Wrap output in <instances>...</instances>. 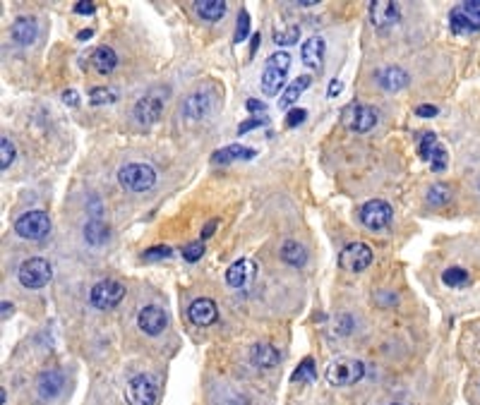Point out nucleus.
Segmentation results:
<instances>
[{
	"instance_id": "f3484780",
	"label": "nucleus",
	"mask_w": 480,
	"mask_h": 405,
	"mask_svg": "<svg viewBox=\"0 0 480 405\" xmlns=\"http://www.w3.org/2000/svg\"><path fill=\"white\" fill-rule=\"evenodd\" d=\"M375 79L384 91H399L408 84V72L399 65H389V67L377 70Z\"/></svg>"
},
{
	"instance_id": "39448f33",
	"label": "nucleus",
	"mask_w": 480,
	"mask_h": 405,
	"mask_svg": "<svg viewBox=\"0 0 480 405\" xmlns=\"http://www.w3.org/2000/svg\"><path fill=\"white\" fill-rule=\"evenodd\" d=\"M125 297V286L116 278H106V281L94 283L89 290V302L97 309H113L120 305V300Z\"/></svg>"
},
{
	"instance_id": "a18cd8bd",
	"label": "nucleus",
	"mask_w": 480,
	"mask_h": 405,
	"mask_svg": "<svg viewBox=\"0 0 480 405\" xmlns=\"http://www.w3.org/2000/svg\"><path fill=\"white\" fill-rule=\"evenodd\" d=\"M94 10H97V5L94 3H77L75 5V12H77V15H94Z\"/></svg>"
},
{
	"instance_id": "5fc2aeb1",
	"label": "nucleus",
	"mask_w": 480,
	"mask_h": 405,
	"mask_svg": "<svg viewBox=\"0 0 480 405\" xmlns=\"http://www.w3.org/2000/svg\"><path fill=\"white\" fill-rule=\"evenodd\" d=\"M394 405H399V403H394Z\"/></svg>"
},
{
	"instance_id": "6e6552de",
	"label": "nucleus",
	"mask_w": 480,
	"mask_h": 405,
	"mask_svg": "<svg viewBox=\"0 0 480 405\" xmlns=\"http://www.w3.org/2000/svg\"><path fill=\"white\" fill-rule=\"evenodd\" d=\"M341 120H344V125L351 132H360L363 135V132H370L377 125V111L365 104H351L341 113Z\"/></svg>"
},
{
	"instance_id": "ea45409f",
	"label": "nucleus",
	"mask_w": 480,
	"mask_h": 405,
	"mask_svg": "<svg viewBox=\"0 0 480 405\" xmlns=\"http://www.w3.org/2000/svg\"><path fill=\"white\" fill-rule=\"evenodd\" d=\"M267 65H274V67H281V70H288L290 67V55L286 50H279V53H271L267 58Z\"/></svg>"
},
{
	"instance_id": "f257e3e1",
	"label": "nucleus",
	"mask_w": 480,
	"mask_h": 405,
	"mask_svg": "<svg viewBox=\"0 0 480 405\" xmlns=\"http://www.w3.org/2000/svg\"><path fill=\"white\" fill-rule=\"evenodd\" d=\"M118 182L128 192H147L156 185V170L149 163H128L125 168H120Z\"/></svg>"
},
{
	"instance_id": "b1692460",
	"label": "nucleus",
	"mask_w": 480,
	"mask_h": 405,
	"mask_svg": "<svg viewBox=\"0 0 480 405\" xmlns=\"http://www.w3.org/2000/svg\"><path fill=\"white\" fill-rule=\"evenodd\" d=\"M92 67L97 70L99 74H111L113 70H116V65H118V55H116V50H113L111 46H99V48H94V53H92Z\"/></svg>"
},
{
	"instance_id": "0eeeda50",
	"label": "nucleus",
	"mask_w": 480,
	"mask_h": 405,
	"mask_svg": "<svg viewBox=\"0 0 480 405\" xmlns=\"http://www.w3.org/2000/svg\"><path fill=\"white\" fill-rule=\"evenodd\" d=\"M360 223L370 231H382L391 223V216H394V209H391L389 201L384 199H370L360 206Z\"/></svg>"
},
{
	"instance_id": "aec40b11",
	"label": "nucleus",
	"mask_w": 480,
	"mask_h": 405,
	"mask_svg": "<svg viewBox=\"0 0 480 405\" xmlns=\"http://www.w3.org/2000/svg\"><path fill=\"white\" fill-rule=\"evenodd\" d=\"M250 362L255 367H260V370H274V367L281 362V355L274 345L257 343V345H252V350H250Z\"/></svg>"
},
{
	"instance_id": "f8f14e48",
	"label": "nucleus",
	"mask_w": 480,
	"mask_h": 405,
	"mask_svg": "<svg viewBox=\"0 0 480 405\" xmlns=\"http://www.w3.org/2000/svg\"><path fill=\"white\" fill-rule=\"evenodd\" d=\"M137 326H140L147 336H159V333H163V328L168 326V316L159 305H147L137 314Z\"/></svg>"
},
{
	"instance_id": "9b49d317",
	"label": "nucleus",
	"mask_w": 480,
	"mask_h": 405,
	"mask_svg": "<svg viewBox=\"0 0 480 405\" xmlns=\"http://www.w3.org/2000/svg\"><path fill=\"white\" fill-rule=\"evenodd\" d=\"M161 113H163V96L156 91L144 94V96L135 104V109H132V116H135L137 123L144 125V128H147V125H154L156 120L161 118Z\"/></svg>"
},
{
	"instance_id": "2f4dec72",
	"label": "nucleus",
	"mask_w": 480,
	"mask_h": 405,
	"mask_svg": "<svg viewBox=\"0 0 480 405\" xmlns=\"http://www.w3.org/2000/svg\"><path fill=\"white\" fill-rule=\"evenodd\" d=\"M449 187L447 185H432L430 189H427V204H432V206H442V204H447L449 201Z\"/></svg>"
},
{
	"instance_id": "20e7f679",
	"label": "nucleus",
	"mask_w": 480,
	"mask_h": 405,
	"mask_svg": "<svg viewBox=\"0 0 480 405\" xmlns=\"http://www.w3.org/2000/svg\"><path fill=\"white\" fill-rule=\"evenodd\" d=\"M365 377V365L360 360H337L327 367L324 379L329 386H351Z\"/></svg>"
},
{
	"instance_id": "423d86ee",
	"label": "nucleus",
	"mask_w": 480,
	"mask_h": 405,
	"mask_svg": "<svg viewBox=\"0 0 480 405\" xmlns=\"http://www.w3.org/2000/svg\"><path fill=\"white\" fill-rule=\"evenodd\" d=\"M15 231L17 235L24 240H43L50 233V218L46 211L34 209V211L22 213V216L15 221Z\"/></svg>"
},
{
	"instance_id": "393cba45",
	"label": "nucleus",
	"mask_w": 480,
	"mask_h": 405,
	"mask_svg": "<svg viewBox=\"0 0 480 405\" xmlns=\"http://www.w3.org/2000/svg\"><path fill=\"white\" fill-rule=\"evenodd\" d=\"M195 12L207 22H217L226 15L224 0H195Z\"/></svg>"
},
{
	"instance_id": "bb28decb",
	"label": "nucleus",
	"mask_w": 480,
	"mask_h": 405,
	"mask_svg": "<svg viewBox=\"0 0 480 405\" xmlns=\"http://www.w3.org/2000/svg\"><path fill=\"white\" fill-rule=\"evenodd\" d=\"M281 259L288 267H302V264L307 262V252L302 245L295 243V240H286L281 248Z\"/></svg>"
},
{
	"instance_id": "49530a36",
	"label": "nucleus",
	"mask_w": 480,
	"mask_h": 405,
	"mask_svg": "<svg viewBox=\"0 0 480 405\" xmlns=\"http://www.w3.org/2000/svg\"><path fill=\"white\" fill-rule=\"evenodd\" d=\"M62 101H65L67 106H77L80 104V94L75 89H67L65 94H62Z\"/></svg>"
},
{
	"instance_id": "9d476101",
	"label": "nucleus",
	"mask_w": 480,
	"mask_h": 405,
	"mask_svg": "<svg viewBox=\"0 0 480 405\" xmlns=\"http://www.w3.org/2000/svg\"><path fill=\"white\" fill-rule=\"evenodd\" d=\"M214 101H217V91L214 89H200V91H192L190 96L182 101L180 111L187 120H202L212 113Z\"/></svg>"
},
{
	"instance_id": "864d4df0",
	"label": "nucleus",
	"mask_w": 480,
	"mask_h": 405,
	"mask_svg": "<svg viewBox=\"0 0 480 405\" xmlns=\"http://www.w3.org/2000/svg\"><path fill=\"white\" fill-rule=\"evenodd\" d=\"M260 41H262V39H260V34H255V36H252V43H250V53H255V50H257V46H260Z\"/></svg>"
},
{
	"instance_id": "dca6fc26",
	"label": "nucleus",
	"mask_w": 480,
	"mask_h": 405,
	"mask_svg": "<svg viewBox=\"0 0 480 405\" xmlns=\"http://www.w3.org/2000/svg\"><path fill=\"white\" fill-rule=\"evenodd\" d=\"M255 262L252 259H238V262H233L229 271H226V283H229L231 288H245L248 283L255 278Z\"/></svg>"
},
{
	"instance_id": "3c124183",
	"label": "nucleus",
	"mask_w": 480,
	"mask_h": 405,
	"mask_svg": "<svg viewBox=\"0 0 480 405\" xmlns=\"http://www.w3.org/2000/svg\"><path fill=\"white\" fill-rule=\"evenodd\" d=\"M12 309H15V307H12L10 302H3V314H0V316H3V321H8V316H12Z\"/></svg>"
},
{
	"instance_id": "a19ab883",
	"label": "nucleus",
	"mask_w": 480,
	"mask_h": 405,
	"mask_svg": "<svg viewBox=\"0 0 480 405\" xmlns=\"http://www.w3.org/2000/svg\"><path fill=\"white\" fill-rule=\"evenodd\" d=\"M305 118H307V111H305V109H293V111H288V116H286V128H295V125L305 123Z\"/></svg>"
},
{
	"instance_id": "72a5a7b5",
	"label": "nucleus",
	"mask_w": 480,
	"mask_h": 405,
	"mask_svg": "<svg viewBox=\"0 0 480 405\" xmlns=\"http://www.w3.org/2000/svg\"><path fill=\"white\" fill-rule=\"evenodd\" d=\"M298 39H300V27H288L283 31H274L276 46H290V43H298Z\"/></svg>"
},
{
	"instance_id": "4c0bfd02",
	"label": "nucleus",
	"mask_w": 480,
	"mask_h": 405,
	"mask_svg": "<svg viewBox=\"0 0 480 405\" xmlns=\"http://www.w3.org/2000/svg\"><path fill=\"white\" fill-rule=\"evenodd\" d=\"M430 163H432V170H435V173H442V170L447 168V149L442 147V144H437V147H435Z\"/></svg>"
},
{
	"instance_id": "de8ad7c7",
	"label": "nucleus",
	"mask_w": 480,
	"mask_h": 405,
	"mask_svg": "<svg viewBox=\"0 0 480 405\" xmlns=\"http://www.w3.org/2000/svg\"><path fill=\"white\" fill-rule=\"evenodd\" d=\"M217 226H219V221H209V223L202 228V240L212 238V235H214V231H217Z\"/></svg>"
},
{
	"instance_id": "4be33fe9",
	"label": "nucleus",
	"mask_w": 480,
	"mask_h": 405,
	"mask_svg": "<svg viewBox=\"0 0 480 405\" xmlns=\"http://www.w3.org/2000/svg\"><path fill=\"white\" fill-rule=\"evenodd\" d=\"M324 50H327L324 39H322V36H310V39L302 43L300 58L307 67H320L322 60H324Z\"/></svg>"
},
{
	"instance_id": "412c9836",
	"label": "nucleus",
	"mask_w": 480,
	"mask_h": 405,
	"mask_svg": "<svg viewBox=\"0 0 480 405\" xmlns=\"http://www.w3.org/2000/svg\"><path fill=\"white\" fill-rule=\"evenodd\" d=\"M286 72L288 70H281V67H274V65H264V72H262V91L264 96H276L283 87H286Z\"/></svg>"
},
{
	"instance_id": "09e8293b",
	"label": "nucleus",
	"mask_w": 480,
	"mask_h": 405,
	"mask_svg": "<svg viewBox=\"0 0 480 405\" xmlns=\"http://www.w3.org/2000/svg\"><path fill=\"white\" fill-rule=\"evenodd\" d=\"M341 89H344V82H341V79H332L329 91H327V94H329V99H334L337 94H341Z\"/></svg>"
},
{
	"instance_id": "2eb2a0df",
	"label": "nucleus",
	"mask_w": 480,
	"mask_h": 405,
	"mask_svg": "<svg viewBox=\"0 0 480 405\" xmlns=\"http://www.w3.org/2000/svg\"><path fill=\"white\" fill-rule=\"evenodd\" d=\"M62 389H65V377H62L60 370H46L41 372L39 379H36V391L43 401H50V398L60 396Z\"/></svg>"
},
{
	"instance_id": "6ab92c4d",
	"label": "nucleus",
	"mask_w": 480,
	"mask_h": 405,
	"mask_svg": "<svg viewBox=\"0 0 480 405\" xmlns=\"http://www.w3.org/2000/svg\"><path fill=\"white\" fill-rule=\"evenodd\" d=\"M10 34L20 46H29V43H34L36 36H39V24H36L34 17H17V20L12 22Z\"/></svg>"
},
{
	"instance_id": "7c9ffc66",
	"label": "nucleus",
	"mask_w": 480,
	"mask_h": 405,
	"mask_svg": "<svg viewBox=\"0 0 480 405\" xmlns=\"http://www.w3.org/2000/svg\"><path fill=\"white\" fill-rule=\"evenodd\" d=\"M17 151H15V144L10 142V137H3L0 139V168L8 170L12 166V161H15Z\"/></svg>"
},
{
	"instance_id": "79ce46f5",
	"label": "nucleus",
	"mask_w": 480,
	"mask_h": 405,
	"mask_svg": "<svg viewBox=\"0 0 480 405\" xmlns=\"http://www.w3.org/2000/svg\"><path fill=\"white\" fill-rule=\"evenodd\" d=\"M260 125H264V120H262V118H250V120H245L243 125H238V135H245V132L260 128Z\"/></svg>"
},
{
	"instance_id": "c756f323",
	"label": "nucleus",
	"mask_w": 480,
	"mask_h": 405,
	"mask_svg": "<svg viewBox=\"0 0 480 405\" xmlns=\"http://www.w3.org/2000/svg\"><path fill=\"white\" fill-rule=\"evenodd\" d=\"M317 375H315V362L312 357H305L302 362L298 365V370L290 375V382H315Z\"/></svg>"
},
{
	"instance_id": "7ed1b4c3",
	"label": "nucleus",
	"mask_w": 480,
	"mask_h": 405,
	"mask_svg": "<svg viewBox=\"0 0 480 405\" xmlns=\"http://www.w3.org/2000/svg\"><path fill=\"white\" fill-rule=\"evenodd\" d=\"M159 398V384L149 375H135L125 384V403L128 405H154Z\"/></svg>"
},
{
	"instance_id": "cd10ccee",
	"label": "nucleus",
	"mask_w": 480,
	"mask_h": 405,
	"mask_svg": "<svg viewBox=\"0 0 480 405\" xmlns=\"http://www.w3.org/2000/svg\"><path fill=\"white\" fill-rule=\"evenodd\" d=\"M84 238H87V243H89V245H94V248H99V245H104L106 240H109V226H106L101 218L87 221V226H84Z\"/></svg>"
},
{
	"instance_id": "8fccbe9b",
	"label": "nucleus",
	"mask_w": 480,
	"mask_h": 405,
	"mask_svg": "<svg viewBox=\"0 0 480 405\" xmlns=\"http://www.w3.org/2000/svg\"><path fill=\"white\" fill-rule=\"evenodd\" d=\"M461 8H466L471 12H478V15H480V0H466V3H461Z\"/></svg>"
},
{
	"instance_id": "58836bf2",
	"label": "nucleus",
	"mask_w": 480,
	"mask_h": 405,
	"mask_svg": "<svg viewBox=\"0 0 480 405\" xmlns=\"http://www.w3.org/2000/svg\"><path fill=\"white\" fill-rule=\"evenodd\" d=\"M202 255H204V245H202V240L200 243H190V245L182 248V259H185V262H197V259H202Z\"/></svg>"
},
{
	"instance_id": "ddd939ff",
	"label": "nucleus",
	"mask_w": 480,
	"mask_h": 405,
	"mask_svg": "<svg viewBox=\"0 0 480 405\" xmlns=\"http://www.w3.org/2000/svg\"><path fill=\"white\" fill-rule=\"evenodd\" d=\"M187 319H190L195 326L214 324V321L219 319L217 302L209 300V297H197V300H192L190 307H187Z\"/></svg>"
},
{
	"instance_id": "a211bd4d",
	"label": "nucleus",
	"mask_w": 480,
	"mask_h": 405,
	"mask_svg": "<svg viewBox=\"0 0 480 405\" xmlns=\"http://www.w3.org/2000/svg\"><path fill=\"white\" fill-rule=\"evenodd\" d=\"M449 27L454 34H466V31H478L480 29V15L471 12L466 8H454L449 12Z\"/></svg>"
},
{
	"instance_id": "37998d69",
	"label": "nucleus",
	"mask_w": 480,
	"mask_h": 405,
	"mask_svg": "<svg viewBox=\"0 0 480 405\" xmlns=\"http://www.w3.org/2000/svg\"><path fill=\"white\" fill-rule=\"evenodd\" d=\"M437 113H440L437 106H430V104L418 106V109H415V116H418V118H435Z\"/></svg>"
},
{
	"instance_id": "473e14b6",
	"label": "nucleus",
	"mask_w": 480,
	"mask_h": 405,
	"mask_svg": "<svg viewBox=\"0 0 480 405\" xmlns=\"http://www.w3.org/2000/svg\"><path fill=\"white\" fill-rule=\"evenodd\" d=\"M116 99H118V91L116 89H109V87H97V89H92V94H89V101H92L94 106L113 104Z\"/></svg>"
},
{
	"instance_id": "f03ea898",
	"label": "nucleus",
	"mask_w": 480,
	"mask_h": 405,
	"mask_svg": "<svg viewBox=\"0 0 480 405\" xmlns=\"http://www.w3.org/2000/svg\"><path fill=\"white\" fill-rule=\"evenodd\" d=\"M17 278H20L22 286L29 290L43 288L48 286V281L53 278V267H50V262L43 257H29L22 262L20 271H17Z\"/></svg>"
},
{
	"instance_id": "603ef678",
	"label": "nucleus",
	"mask_w": 480,
	"mask_h": 405,
	"mask_svg": "<svg viewBox=\"0 0 480 405\" xmlns=\"http://www.w3.org/2000/svg\"><path fill=\"white\" fill-rule=\"evenodd\" d=\"M92 36H94V29H82L80 34H77V39L80 41H87V39H92Z\"/></svg>"
},
{
	"instance_id": "1a4fd4ad",
	"label": "nucleus",
	"mask_w": 480,
	"mask_h": 405,
	"mask_svg": "<svg viewBox=\"0 0 480 405\" xmlns=\"http://www.w3.org/2000/svg\"><path fill=\"white\" fill-rule=\"evenodd\" d=\"M372 264V250L365 243H351L341 250L339 255V267L351 274H360Z\"/></svg>"
},
{
	"instance_id": "e433bc0d",
	"label": "nucleus",
	"mask_w": 480,
	"mask_h": 405,
	"mask_svg": "<svg viewBox=\"0 0 480 405\" xmlns=\"http://www.w3.org/2000/svg\"><path fill=\"white\" fill-rule=\"evenodd\" d=\"M173 255V250L168 248V245H156V248H149L147 252L142 255V262H156V259H168Z\"/></svg>"
},
{
	"instance_id": "c85d7f7f",
	"label": "nucleus",
	"mask_w": 480,
	"mask_h": 405,
	"mask_svg": "<svg viewBox=\"0 0 480 405\" xmlns=\"http://www.w3.org/2000/svg\"><path fill=\"white\" fill-rule=\"evenodd\" d=\"M442 283H444V286H449V288H461V286H469L471 276H469V271H466V269L452 267V269H447L444 274H442Z\"/></svg>"
},
{
	"instance_id": "4468645a",
	"label": "nucleus",
	"mask_w": 480,
	"mask_h": 405,
	"mask_svg": "<svg viewBox=\"0 0 480 405\" xmlns=\"http://www.w3.org/2000/svg\"><path fill=\"white\" fill-rule=\"evenodd\" d=\"M370 20L375 27H391V24H396L401 20V10L396 3H391V0H375V3H370Z\"/></svg>"
},
{
	"instance_id": "c9c22d12",
	"label": "nucleus",
	"mask_w": 480,
	"mask_h": 405,
	"mask_svg": "<svg viewBox=\"0 0 480 405\" xmlns=\"http://www.w3.org/2000/svg\"><path fill=\"white\" fill-rule=\"evenodd\" d=\"M248 34H250V15H248V10H243V12H240V15H238L236 36H233V41H236V43L245 41V39H248Z\"/></svg>"
},
{
	"instance_id": "5701e85b",
	"label": "nucleus",
	"mask_w": 480,
	"mask_h": 405,
	"mask_svg": "<svg viewBox=\"0 0 480 405\" xmlns=\"http://www.w3.org/2000/svg\"><path fill=\"white\" fill-rule=\"evenodd\" d=\"M255 156H257V151L252 147H245V144H229V147L214 151L212 161L214 163H231V161H240V158H243V161H250V158H255Z\"/></svg>"
},
{
	"instance_id": "a878e982",
	"label": "nucleus",
	"mask_w": 480,
	"mask_h": 405,
	"mask_svg": "<svg viewBox=\"0 0 480 405\" xmlns=\"http://www.w3.org/2000/svg\"><path fill=\"white\" fill-rule=\"evenodd\" d=\"M310 77H307V74H300L298 79H293L288 84V89L283 91V96H281V101H279V109H290V106L295 104V101H298V96L302 91L307 89V87H310Z\"/></svg>"
},
{
	"instance_id": "f704fd0d",
	"label": "nucleus",
	"mask_w": 480,
	"mask_h": 405,
	"mask_svg": "<svg viewBox=\"0 0 480 405\" xmlns=\"http://www.w3.org/2000/svg\"><path fill=\"white\" fill-rule=\"evenodd\" d=\"M437 135L435 132H425V135L420 137V147H418V151H420V158H425V161H430L432 158V151H435V147H437Z\"/></svg>"
},
{
	"instance_id": "c03bdc74",
	"label": "nucleus",
	"mask_w": 480,
	"mask_h": 405,
	"mask_svg": "<svg viewBox=\"0 0 480 405\" xmlns=\"http://www.w3.org/2000/svg\"><path fill=\"white\" fill-rule=\"evenodd\" d=\"M245 109H248L250 113H264V111H267V106H264L262 101H257V99H248Z\"/></svg>"
}]
</instances>
